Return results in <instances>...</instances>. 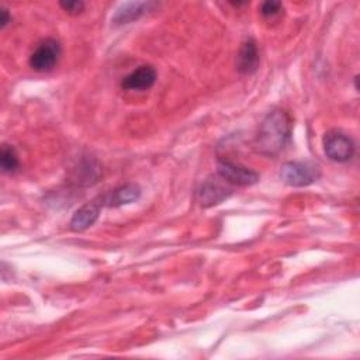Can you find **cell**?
<instances>
[{
  "label": "cell",
  "mask_w": 360,
  "mask_h": 360,
  "mask_svg": "<svg viewBox=\"0 0 360 360\" xmlns=\"http://www.w3.org/2000/svg\"><path fill=\"white\" fill-rule=\"evenodd\" d=\"M153 7V3L150 1H132L122 4L117 13L112 17V22L117 25L129 24L135 20H138L141 15H143L149 8Z\"/></svg>",
  "instance_id": "obj_10"
},
{
  "label": "cell",
  "mask_w": 360,
  "mask_h": 360,
  "mask_svg": "<svg viewBox=\"0 0 360 360\" xmlns=\"http://www.w3.org/2000/svg\"><path fill=\"white\" fill-rule=\"evenodd\" d=\"M290 118L283 110L270 111L257 128L255 148L266 156H276L283 150L290 138Z\"/></svg>",
  "instance_id": "obj_1"
},
{
  "label": "cell",
  "mask_w": 360,
  "mask_h": 360,
  "mask_svg": "<svg viewBox=\"0 0 360 360\" xmlns=\"http://www.w3.org/2000/svg\"><path fill=\"white\" fill-rule=\"evenodd\" d=\"M225 183L226 181L222 180L221 177L219 180L217 177L205 180L197 190V198L200 205L204 208H208V207L218 205L226 198H229L232 194V190Z\"/></svg>",
  "instance_id": "obj_6"
},
{
  "label": "cell",
  "mask_w": 360,
  "mask_h": 360,
  "mask_svg": "<svg viewBox=\"0 0 360 360\" xmlns=\"http://www.w3.org/2000/svg\"><path fill=\"white\" fill-rule=\"evenodd\" d=\"M59 6L68 13V14H80L84 8V3L83 1H60Z\"/></svg>",
  "instance_id": "obj_15"
},
{
  "label": "cell",
  "mask_w": 360,
  "mask_h": 360,
  "mask_svg": "<svg viewBox=\"0 0 360 360\" xmlns=\"http://www.w3.org/2000/svg\"><path fill=\"white\" fill-rule=\"evenodd\" d=\"M319 169L308 162H287L281 166L280 177L291 187H307L319 179Z\"/></svg>",
  "instance_id": "obj_2"
},
{
  "label": "cell",
  "mask_w": 360,
  "mask_h": 360,
  "mask_svg": "<svg viewBox=\"0 0 360 360\" xmlns=\"http://www.w3.org/2000/svg\"><path fill=\"white\" fill-rule=\"evenodd\" d=\"M60 52V44L53 38H46L32 51L30 56V66L37 72H48L58 63Z\"/></svg>",
  "instance_id": "obj_4"
},
{
  "label": "cell",
  "mask_w": 360,
  "mask_h": 360,
  "mask_svg": "<svg viewBox=\"0 0 360 360\" xmlns=\"http://www.w3.org/2000/svg\"><path fill=\"white\" fill-rule=\"evenodd\" d=\"M0 165L4 173H11L18 167V156L13 146L3 145L0 155Z\"/></svg>",
  "instance_id": "obj_13"
},
{
  "label": "cell",
  "mask_w": 360,
  "mask_h": 360,
  "mask_svg": "<svg viewBox=\"0 0 360 360\" xmlns=\"http://www.w3.org/2000/svg\"><path fill=\"white\" fill-rule=\"evenodd\" d=\"M75 181L77 184H91L98 177V166L96 162L86 159L77 169H75Z\"/></svg>",
  "instance_id": "obj_12"
},
{
  "label": "cell",
  "mask_w": 360,
  "mask_h": 360,
  "mask_svg": "<svg viewBox=\"0 0 360 360\" xmlns=\"http://www.w3.org/2000/svg\"><path fill=\"white\" fill-rule=\"evenodd\" d=\"M259 66V51L256 46V42L252 38H248L242 42L240 49L238 52L236 58V68L240 73L250 75L256 72Z\"/></svg>",
  "instance_id": "obj_9"
},
{
  "label": "cell",
  "mask_w": 360,
  "mask_h": 360,
  "mask_svg": "<svg viewBox=\"0 0 360 360\" xmlns=\"http://www.w3.org/2000/svg\"><path fill=\"white\" fill-rule=\"evenodd\" d=\"M156 82V70L150 65H142L127 75L122 82L121 87L125 90H148Z\"/></svg>",
  "instance_id": "obj_7"
},
{
  "label": "cell",
  "mask_w": 360,
  "mask_h": 360,
  "mask_svg": "<svg viewBox=\"0 0 360 360\" xmlns=\"http://www.w3.org/2000/svg\"><path fill=\"white\" fill-rule=\"evenodd\" d=\"M103 202H104V198L101 200V202H97L94 200L91 202H87V204L82 205L73 214V217L70 219V224H69V228L75 232H82V231L90 228L97 221Z\"/></svg>",
  "instance_id": "obj_8"
},
{
  "label": "cell",
  "mask_w": 360,
  "mask_h": 360,
  "mask_svg": "<svg viewBox=\"0 0 360 360\" xmlns=\"http://www.w3.org/2000/svg\"><path fill=\"white\" fill-rule=\"evenodd\" d=\"M323 152L333 162H347L354 155V142L340 131H329L323 136Z\"/></svg>",
  "instance_id": "obj_3"
},
{
  "label": "cell",
  "mask_w": 360,
  "mask_h": 360,
  "mask_svg": "<svg viewBox=\"0 0 360 360\" xmlns=\"http://www.w3.org/2000/svg\"><path fill=\"white\" fill-rule=\"evenodd\" d=\"M283 8V4L280 1H264L260 7V13L264 17H271L276 15L277 13H280Z\"/></svg>",
  "instance_id": "obj_14"
},
{
  "label": "cell",
  "mask_w": 360,
  "mask_h": 360,
  "mask_svg": "<svg viewBox=\"0 0 360 360\" xmlns=\"http://www.w3.org/2000/svg\"><path fill=\"white\" fill-rule=\"evenodd\" d=\"M139 195H141L139 186L134 183H128L115 188L110 197H104V202H107L110 207H120V205L136 201Z\"/></svg>",
  "instance_id": "obj_11"
},
{
  "label": "cell",
  "mask_w": 360,
  "mask_h": 360,
  "mask_svg": "<svg viewBox=\"0 0 360 360\" xmlns=\"http://www.w3.org/2000/svg\"><path fill=\"white\" fill-rule=\"evenodd\" d=\"M218 176L229 184L242 187L252 186L259 181V174L255 170L228 159L218 160Z\"/></svg>",
  "instance_id": "obj_5"
},
{
  "label": "cell",
  "mask_w": 360,
  "mask_h": 360,
  "mask_svg": "<svg viewBox=\"0 0 360 360\" xmlns=\"http://www.w3.org/2000/svg\"><path fill=\"white\" fill-rule=\"evenodd\" d=\"M10 21H11V17H10L8 11H7L6 8H1V20H0V25H1V28H4Z\"/></svg>",
  "instance_id": "obj_16"
}]
</instances>
